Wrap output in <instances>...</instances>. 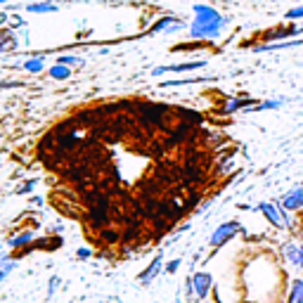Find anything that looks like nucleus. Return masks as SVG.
Here are the masks:
<instances>
[{
  "label": "nucleus",
  "mask_w": 303,
  "mask_h": 303,
  "mask_svg": "<svg viewBox=\"0 0 303 303\" xmlns=\"http://www.w3.org/2000/svg\"><path fill=\"white\" fill-rule=\"evenodd\" d=\"M195 19L192 24L187 26V31H190V38L192 41H208V38H218L223 29L227 26V19L216 10V7H211V5H206V2H197L195 7Z\"/></svg>",
  "instance_id": "nucleus-1"
},
{
  "label": "nucleus",
  "mask_w": 303,
  "mask_h": 303,
  "mask_svg": "<svg viewBox=\"0 0 303 303\" xmlns=\"http://www.w3.org/2000/svg\"><path fill=\"white\" fill-rule=\"evenodd\" d=\"M303 33V26H296L294 22L289 24H284V26H275V29H268V31H263L258 33V36H251L253 41H247V43H242L244 48H253V45H258L260 43H275V41H289V38H299Z\"/></svg>",
  "instance_id": "nucleus-2"
},
{
  "label": "nucleus",
  "mask_w": 303,
  "mask_h": 303,
  "mask_svg": "<svg viewBox=\"0 0 303 303\" xmlns=\"http://www.w3.org/2000/svg\"><path fill=\"white\" fill-rule=\"evenodd\" d=\"M256 211H258L272 227H277V230H289V227H292L287 211H284L277 202H258V204H256Z\"/></svg>",
  "instance_id": "nucleus-3"
},
{
  "label": "nucleus",
  "mask_w": 303,
  "mask_h": 303,
  "mask_svg": "<svg viewBox=\"0 0 303 303\" xmlns=\"http://www.w3.org/2000/svg\"><path fill=\"white\" fill-rule=\"evenodd\" d=\"M242 232V223L239 220H225V223H220V225L211 232V237H208V247L211 251H218L223 249L230 239H235Z\"/></svg>",
  "instance_id": "nucleus-4"
},
{
  "label": "nucleus",
  "mask_w": 303,
  "mask_h": 303,
  "mask_svg": "<svg viewBox=\"0 0 303 303\" xmlns=\"http://www.w3.org/2000/svg\"><path fill=\"white\" fill-rule=\"evenodd\" d=\"M114 220V206H90L86 208V223L93 230H104Z\"/></svg>",
  "instance_id": "nucleus-5"
},
{
  "label": "nucleus",
  "mask_w": 303,
  "mask_h": 303,
  "mask_svg": "<svg viewBox=\"0 0 303 303\" xmlns=\"http://www.w3.org/2000/svg\"><path fill=\"white\" fill-rule=\"evenodd\" d=\"M206 66V59H192V62H175V64H163L154 66L152 76H163V74H185V71H199Z\"/></svg>",
  "instance_id": "nucleus-6"
},
{
  "label": "nucleus",
  "mask_w": 303,
  "mask_h": 303,
  "mask_svg": "<svg viewBox=\"0 0 303 303\" xmlns=\"http://www.w3.org/2000/svg\"><path fill=\"white\" fill-rule=\"evenodd\" d=\"M183 29H185L183 19H178V17H173V14H166V17H161V19H156L147 31L142 33V36H152V33H180Z\"/></svg>",
  "instance_id": "nucleus-7"
},
{
  "label": "nucleus",
  "mask_w": 303,
  "mask_h": 303,
  "mask_svg": "<svg viewBox=\"0 0 303 303\" xmlns=\"http://www.w3.org/2000/svg\"><path fill=\"white\" fill-rule=\"evenodd\" d=\"M256 104H258V102H256V98H249V95L239 93V95L227 98V102L223 104V109H220V114L230 116V114H237V111H249V109L256 107Z\"/></svg>",
  "instance_id": "nucleus-8"
},
{
  "label": "nucleus",
  "mask_w": 303,
  "mask_h": 303,
  "mask_svg": "<svg viewBox=\"0 0 303 303\" xmlns=\"http://www.w3.org/2000/svg\"><path fill=\"white\" fill-rule=\"evenodd\" d=\"M192 289H195V296L199 301H206L208 294L213 292V275L206 270H199L192 275Z\"/></svg>",
  "instance_id": "nucleus-9"
},
{
  "label": "nucleus",
  "mask_w": 303,
  "mask_h": 303,
  "mask_svg": "<svg viewBox=\"0 0 303 303\" xmlns=\"http://www.w3.org/2000/svg\"><path fill=\"white\" fill-rule=\"evenodd\" d=\"M64 242H62V237L59 235H52V237H43V239H36L31 247H26V249L17 251V258L19 256H26L29 251H57L59 247H62Z\"/></svg>",
  "instance_id": "nucleus-10"
},
{
  "label": "nucleus",
  "mask_w": 303,
  "mask_h": 303,
  "mask_svg": "<svg viewBox=\"0 0 303 303\" xmlns=\"http://www.w3.org/2000/svg\"><path fill=\"white\" fill-rule=\"evenodd\" d=\"M163 265H166V260H163V251H159V253L150 260V265L138 275V282H140V284H152V282L156 280V275L163 270Z\"/></svg>",
  "instance_id": "nucleus-11"
},
{
  "label": "nucleus",
  "mask_w": 303,
  "mask_h": 303,
  "mask_svg": "<svg viewBox=\"0 0 303 303\" xmlns=\"http://www.w3.org/2000/svg\"><path fill=\"white\" fill-rule=\"evenodd\" d=\"M277 204L287 211V213H292V211H301L303 208V187H294L289 192H284L280 197V202Z\"/></svg>",
  "instance_id": "nucleus-12"
},
{
  "label": "nucleus",
  "mask_w": 303,
  "mask_h": 303,
  "mask_svg": "<svg viewBox=\"0 0 303 303\" xmlns=\"http://www.w3.org/2000/svg\"><path fill=\"white\" fill-rule=\"evenodd\" d=\"M303 45V38H289V41H275V43H258L253 45V52H282V50H292Z\"/></svg>",
  "instance_id": "nucleus-13"
},
{
  "label": "nucleus",
  "mask_w": 303,
  "mask_h": 303,
  "mask_svg": "<svg viewBox=\"0 0 303 303\" xmlns=\"http://www.w3.org/2000/svg\"><path fill=\"white\" fill-rule=\"evenodd\" d=\"M173 116H175V121L190 123V126H195V128H199V126L204 123V114H199V111L187 109V107H173Z\"/></svg>",
  "instance_id": "nucleus-14"
},
{
  "label": "nucleus",
  "mask_w": 303,
  "mask_h": 303,
  "mask_svg": "<svg viewBox=\"0 0 303 303\" xmlns=\"http://www.w3.org/2000/svg\"><path fill=\"white\" fill-rule=\"evenodd\" d=\"M33 242H36V235H33V230H22V232H17L14 237H10L7 242V247L14 251H22L24 247H31Z\"/></svg>",
  "instance_id": "nucleus-15"
},
{
  "label": "nucleus",
  "mask_w": 303,
  "mask_h": 303,
  "mask_svg": "<svg viewBox=\"0 0 303 303\" xmlns=\"http://www.w3.org/2000/svg\"><path fill=\"white\" fill-rule=\"evenodd\" d=\"M17 48H19V41H17L14 31L10 26H2L0 29V52H14Z\"/></svg>",
  "instance_id": "nucleus-16"
},
{
  "label": "nucleus",
  "mask_w": 303,
  "mask_h": 303,
  "mask_svg": "<svg viewBox=\"0 0 303 303\" xmlns=\"http://www.w3.org/2000/svg\"><path fill=\"white\" fill-rule=\"evenodd\" d=\"M282 256H284V260H287L289 265H296V268H299L301 244H296V242H284V244H282Z\"/></svg>",
  "instance_id": "nucleus-17"
},
{
  "label": "nucleus",
  "mask_w": 303,
  "mask_h": 303,
  "mask_svg": "<svg viewBox=\"0 0 303 303\" xmlns=\"http://www.w3.org/2000/svg\"><path fill=\"white\" fill-rule=\"evenodd\" d=\"M57 10H59V5L52 2V0H41V2L26 5V12H29V14H54Z\"/></svg>",
  "instance_id": "nucleus-18"
},
{
  "label": "nucleus",
  "mask_w": 303,
  "mask_h": 303,
  "mask_svg": "<svg viewBox=\"0 0 303 303\" xmlns=\"http://www.w3.org/2000/svg\"><path fill=\"white\" fill-rule=\"evenodd\" d=\"M100 242L104 244V247H114V244H121V230L119 227H104V230H100Z\"/></svg>",
  "instance_id": "nucleus-19"
},
{
  "label": "nucleus",
  "mask_w": 303,
  "mask_h": 303,
  "mask_svg": "<svg viewBox=\"0 0 303 303\" xmlns=\"http://www.w3.org/2000/svg\"><path fill=\"white\" fill-rule=\"evenodd\" d=\"M287 303H303V280H296V277H294V280L289 282Z\"/></svg>",
  "instance_id": "nucleus-20"
},
{
  "label": "nucleus",
  "mask_w": 303,
  "mask_h": 303,
  "mask_svg": "<svg viewBox=\"0 0 303 303\" xmlns=\"http://www.w3.org/2000/svg\"><path fill=\"white\" fill-rule=\"evenodd\" d=\"M48 76H50L52 81H66V78L71 76V66H64V64H57V62H54V64L48 69Z\"/></svg>",
  "instance_id": "nucleus-21"
},
{
  "label": "nucleus",
  "mask_w": 303,
  "mask_h": 303,
  "mask_svg": "<svg viewBox=\"0 0 303 303\" xmlns=\"http://www.w3.org/2000/svg\"><path fill=\"white\" fill-rule=\"evenodd\" d=\"M206 78L202 76H195V78H173V81H161V88H183V86H195V83H202Z\"/></svg>",
  "instance_id": "nucleus-22"
},
{
  "label": "nucleus",
  "mask_w": 303,
  "mask_h": 303,
  "mask_svg": "<svg viewBox=\"0 0 303 303\" xmlns=\"http://www.w3.org/2000/svg\"><path fill=\"white\" fill-rule=\"evenodd\" d=\"M24 71H29V74H41L45 69V59L43 57H29L26 62L22 64Z\"/></svg>",
  "instance_id": "nucleus-23"
},
{
  "label": "nucleus",
  "mask_w": 303,
  "mask_h": 303,
  "mask_svg": "<svg viewBox=\"0 0 303 303\" xmlns=\"http://www.w3.org/2000/svg\"><path fill=\"white\" fill-rule=\"evenodd\" d=\"M282 104H284V100H263L256 107H251L247 114H253V111H272V109H280Z\"/></svg>",
  "instance_id": "nucleus-24"
},
{
  "label": "nucleus",
  "mask_w": 303,
  "mask_h": 303,
  "mask_svg": "<svg viewBox=\"0 0 303 303\" xmlns=\"http://www.w3.org/2000/svg\"><path fill=\"white\" fill-rule=\"evenodd\" d=\"M57 64H64V66H83L86 59L83 57H76V54H59L57 57Z\"/></svg>",
  "instance_id": "nucleus-25"
},
{
  "label": "nucleus",
  "mask_w": 303,
  "mask_h": 303,
  "mask_svg": "<svg viewBox=\"0 0 303 303\" xmlns=\"http://www.w3.org/2000/svg\"><path fill=\"white\" fill-rule=\"evenodd\" d=\"M36 185H38V180L36 178H31V180H26V183H22L17 190H14V195H19V197H24V195H31L33 190H36Z\"/></svg>",
  "instance_id": "nucleus-26"
},
{
  "label": "nucleus",
  "mask_w": 303,
  "mask_h": 303,
  "mask_svg": "<svg viewBox=\"0 0 303 303\" xmlns=\"http://www.w3.org/2000/svg\"><path fill=\"white\" fill-rule=\"evenodd\" d=\"M14 270H17V260H10V263H5V265L0 268V284L7 280V277H10Z\"/></svg>",
  "instance_id": "nucleus-27"
},
{
  "label": "nucleus",
  "mask_w": 303,
  "mask_h": 303,
  "mask_svg": "<svg viewBox=\"0 0 303 303\" xmlns=\"http://www.w3.org/2000/svg\"><path fill=\"white\" fill-rule=\"evenodd\" d=\"M59 284H62V280H59V275H52V277L48 280V299H52L54 292L59 289Z\"/></svg>",
  "instance_id": "nucleus-28"
},
{
  "label": "nucleus",
  "mask_w": 303,
  "mask_h": 303,
  "mask_svg": "<svg viewBox=\"0 0 303 303\" xmlns=\"http://www.w3.org/2000/svg\"><path fill=\"white\" fill-rule=\"evenodd\" d=\"M284 19H287V22H296V19H303V5H299V7H292V10H287Z\"/></svg>",
  "instance_id": "nucleus-29"
},
{
  "label": "nucleus",
  "mask_w": 303,
  "mask_h": 303,
  "mask_svg": "<svg viewBox=\"0 0 303 303\" xmlns=\"http://www.w3.org/2000/svg\"><path fill=\"white\" fill-rule=\"evenodd\" d=\"M180 265H183V260H180V258H173V260H168V263L163 265V270L168 272V275H173V272H178V268H180Z\"/></svg>",
  "instance_id": "nucleus-30"
},
{
  "label": "nucleus",
  "mask_w": 303,
  "mask_h": 303,
  "mask_svg": "<svg viewBox=\"0 0 303 303\" xmlns=\"http://www.w3.org/2000/svg\"><path fill=\"white\" fill-rule=\"evenodd\" d=\"M26 26V22H24L19 14H10V29L14 31V29H24Z\"/></svg>",
  "instance_id": "nucleus-31"
},
{
  "label": "nucleus",
  "mask_w": 303,
  "mask_h": 303,
  "mask_svg": "<svg viewBox=\"0 0 303 303\" xmlns=\"http://www.w3.org/2000/svg\"><path fill=\"white\" fill-rule=\"evenodd\" d=\"M76 258H81V260L93 258V249H88V247H81V249L76 251Z\"/></svg>",
  "instance_id": "nucleus-32"
},
{
  "label": "nucleus",
  "mask_w": 303,
  "mask_h": 303,
  "mask_svg": "<svg viewBox=\"0 0 303 303\" xmlns=\"http://www.w3.org/2000/svg\"><path fill=\"white\" fill-rule=\"evenodd\" d=\"M22 81H0V88H22Z\"/></svg>",
  "instance_id": "nucleus-33"
},
{
  "label": "nucleus",
  "mask_w": 303,
  "mask_h": 303,
  "mask_svg": "<svg viewBox=\"0 0 303 303\" xmlns=\"http://www.w3.org/2000/svg\"><path fill=\"white\" fill-rule=\"evenodd\" d=\"M5 24H10V14H7V12H0V29H2Z\"/></svg>",
  "instance_id": "nucleus-34"
},
{
  "label": "nucleus",
  "mask_w": 303,
  "mask_h": 303,
  "mask_svg": "<svg viewBox=\"0 0 303 303\" xmlns=\"http://www.w3.org/2000/svg\"><path fill=\"white\" fill-rule=\"evenodd\" d=\"M10 253H5V251H2V253H0V268H2V265H5V263H10Z\"/></svg>",
  "instance_id": "nucleus-35"
},
{
  "label": "nucleus",
  "mask_w": 303,
  "mask_h": 303,
  "mask_svg": "<svg viewBox=\"0 0 303 303\" xmlns=\"http://www.w3.org/2000/svg\"><path fill=\"white\" fill-rule=\"evenodd\" d=\"M31 204H33V206H41V204H43V199H41V197H33Z\"/></svg>",
  "instance_id": "nucleus-36"
},
{
  "label": "nucleus",
  "mask_w": 303,
  "mask_h": 303,
  "mask_svg": "<svg viewBox=\"0 0 303 303\" xmlns=\"http://www.w3.org/2000/svg\"><path fill=\"white\" fill-rule=\"evenodd\" d=\"M299 268H301V280H303V244H301V260H299Z\"/></svg>",
  "instance_id": "nucleus-37"
},
{
  "label": "nucleus",
  "mask_w": 303,
  "mask_h": 303,
  "mask_svg": "<svg viewBox=\"0 0 303 303\" xmlns=\"http://www.w3.org/2000/svg\"><path fill=\"white\" fill-rule=\"evenodd\" d=\"M31 2H41V0H26V5H31Z\"/></svg>",
  "instance_id": "nucleus-38"
},
{
  "label": "nucleus",
  "mask_w": 303,
  "mask_h": 303,
  "mask_svg": "<svg viewBox=\"0 0 303 303\" xmlns=\"http://www.w3.org/2000/svg\"><path fill=\"white\" fill-rule=\"evenodd\" d=\"M2 2H7V0H0V5H2Z\"/></svg>",
  "instance_id": "nucleus-39"
},
{
  "label": "nucleus",
  "mask_w": 303,
  "mask_h": 303,
  "mask_svg": "<svg viewBox=\"0 0 303 303\" xmlns=\"http://www.w3.org/2000/svg\"><path fill=\"white\" fill-rule=\"evenodd\" d=\"M0 253H2V247H0Z\"/></svg>",
  "instance_id": "nucleus-40"
},
{
  "label": "nucleus",
  "mask_w": 303,
  "mask_h": 303,
  "mask_svg": "<svg viewBox=\"0 0 303 303\" xmlns=\"http://www.w3.org/2000/svg\"><path fill=\"white\" fill-rule=\"evenodd\" d=\"M216 303H220V301H216Z\"/></svg>",
  "instance_id": "nucleus-41"
}]
</instances>
